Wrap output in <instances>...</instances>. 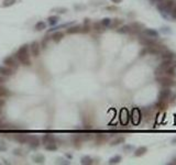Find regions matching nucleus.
I'll list each match as a JSON object with an SVG mask.
<instances>
[{"mask_svg":"<svg viewBox=\"0 0 176 165\" xmlns=\"http://www.w3.org/2000/svg\"><path fill=\"white\" fill-rule=\"evenodd\" d=\"M14 57H16L21 64H23V65L25 66L31 65V58H30V55H29V45H28V44H24V45L20 46V49L16 51Z\"/></svg>","mask_w":176,"mask_h":165,"instance_id":"1","label":"nucleus"},{"mask_svg":"<svg viewBox=\"0 0 176 165\" xmlns=\"http://www.w3.org/2000/svg\"><path fill=\"white\" fill-rule=\"evenodd\" d=\"M174 5H175L174 0H162L160 1V5H157V9H160L163 13H170Z\"/></svg>","mask_w":176,"mask_h":165,"instance_id":"2","label":"nucleus"},{"mask_svg":"<svg viewBox=\"0 0 176 165\" xmlns=\"http://www.w3.org/2000/svg\"><path fill=\"white\" fill-rule=\"evenodd\" d=\"M156 82H159L161 86L163 87L170 88L175 85V80L173 79V77L166 76V75H161V76H156Z\"/></svg>","mask_w":176,"mask_h":165,"instance_id":"3","label":"nucleus"},{"mask_svg":"<svg viewBox=\"0 0 176 165\" xmlns=\"http://www.w3.org/2000/svg\"><path fill=\"white\" fill-rule=\"evenodd\" d=\"M139 42L142 45H144V46H154V45H156V44L159 43L155 40V38H151V36H148L145 34H141L139 36Z\"/></svg>","mask_w":176,"mask_h":165,"instance_id":"4","label":"nucleus"},{"mask_svg":"<svg viewBox=\"0 0 176 165\" xmlns=\"http://www.w3.org/2000/svg\"><path fill=\"white\" fill-rule=\"evenodd\" d=\"M172 64V60H163V62L160 64V66L155 69V75L156 76H161V75H164L165 71L167 69V67H170Z\"/></svg>","mask_w":176,"mask_h":165,"instance_id":"5","label":"nucleus"},{"mask_svg":"<svg viewBox=\"0 0 176 165\" xmlns=\"http://www.w3.org/2000/svg\"><path fill=\"white\" fill-rule=\"evenodd\" d=\"M140 111H141V116H142V118L144 120L148 121L153 118V116H154L153 107H144V108H142Z\"/></svg>","mask_w":176,"mask_h":165,"instance_id":"6","label":"nucleus"},{"mask_svg":"<svg viewBox=\"0 0 176 165\" xmlns=\"http://www.w3.org/2000/svg\"><path fill=\"white\" fill-rule=\"evenodd\" d=\"M3 64L6 66H8V67H10V68H12V69H16L19 67L16 58L13 57V56H7V57H5L3 58Z\"/></svg>","mask_w":176,"mask_h":165,"instance_id":"7","label":"nucleus"},{"mask_svg":"<svg viewBox=\"0 0 176 165\" xmlns=\"http://www.w3.org/2000/svg\"><path fill=\"white\" fill-rule=\"evenodd\" d=\"M88 138H89V137H87V135H82V134H76V135H74V137L72 138V141H73L74 145H75L77 148H79L80 146H82V142H84L86 139H88Z\"/></svg>","mask_w":176,"mask_h":165,"instance_id":"8","label":"nucleus"},{"mask_svg":"<svg viewBox=\"0 0 176 165\" xmlns=\"http://www.w3.org/2000/svg\"><path fill=\"white\" fill-rule=\"evenodd\" d=\"M160 55H161V57H162L163 60H173L176 57L175 53H174V52H172V51L168 50L167 47L163 50V51L160 53Z\"/></svg>","mask_w":176,"mask_h":165,"instance_id":"9","label":"nucleus"},{"mask_svg":"<svg viewBox=\"0 0 176 165\" xmlns=\"http://www.w3.org/2000/svg\"><path fill=\"white\" fill-rule=\"evenodd\" d=\"M30 50H31V54L34 57H38L40 55V52H41V45L38 41H34L32 42V44L30 45Z\"/></svg>","mask_w":176,"mask_h":165,"instance_id":"10","label":"nucleus"},{"mask_svg":"<svg viewBox=\"0 0 176 165\" xmlns=\"http://www.w3.org/2000/svg\"><path fill=\"white\" fill-rule=\"evenodd\" d=\"M172 96V90L170 88L164 87V89H162L159 94V100H165L167 101V99H170V97Z\"/></svg>","mask_w":176,"mask_h":165,"instance_id":"11","label":"nucleus"},{"mask_svg":"<svg viewBox=\"0 0 176 165\" xmlns=\"http://www.w3.org/2000/svg\"><path fill=\"white\" fill-rule=\"evenodd\" d=\"M29 145H30V148H36L40 146V144H41V140L38 139L36 135H30L29 138Z\"/></svg>","mask_w":176,"mask_h":165,"instance_id":"12","label":"nucleus"},{"mask_svg":"<svg viewBox=\"0 0 176 165\" xmlns=\"http://www.w3.org/2000/svg\"><path fill=\"white\" fill-rule=\"evenodd\" d=\"M141 118H142V116H141L140 109L134 108V109L132 110V122L134 124H139V122L141 121Z\"/></svg>","mask_w":176,"mask_h":165,"instance_id":"13","label":"nucleus"},{"mask_svg":"<svg viewBox=\"0 0 176 165\" xmlns=\"http://www.w3.org/2000/svg\"><path fill=\"white\" fill-rule=\"evenodd\" d=\"M130 27H131V33L138 34V33H140L141 31H143L144 25L141 24V23H139V22H132L131 24H130Z\"/></svg>","mask_w":176,"mask_h":165,"instance_id":"14","label":"nucleus"},{"mask_svg":"<svg viewBox=\"0 0 176 165\" xmlns=\"http://www.w3.org/2000/svg\"><path fill=\"white\" fill-rule=\"evenodd\" d=\"M13 73H14V71H13L12 68H10V67H8V66H6V65L0 66V74H1V75H3L5 77L12 76V75H13Z\"/></svg>","mask_w":176,"mask_h":165,"instance_id":"15","label":"nucleus"},{"mask_svg":"<svg viewBox=\"0 0 176 165\" xmlns=\"http://www.w3.org/2000/svg\"><path fill=\"white\" fill-rule=\"evenodd\" d=\"M167 107H168V104H167V101H165V100H159L156 104H155V106H154V109L159 110L160 111H165V110L167 109Z\"/></svg>","mask_w":176,"mask_h":165,"instance_id":"16","label":"nucleus"},{"mask_svg":"<svg viewBox=\"0 0 176 165\" xmlns=\"http://www.w3.org/2000/svg\"><path fill=\"white\" fill-rule=\"evenodd\" d=\"M55 141H56V139H55V137L53 135V134H45V135H43L42 137V139H41V142H42V144H49V143H55Z\"/></svg>","mask_w":176,"mask_h":165,"instance_id":"17","label":"nucleus"},{"mask_svg":"<svg viewBox=\"0 0 176 165\" xmlns=\"http://www.w3.org/2000/svg\"><path fill=\"white\" fill-rule=\"evenodd\" d=\"M13 138H14V140L18 141L19 143H28L29 142L30 135H28V134H16Z\"/></svg>","mask_w":176,"mask_h":165,"instance_id":"18","label":"nucleus"},{"mask_svg":"<svg viewBox=\"0 0 176 165\" xmlns=\"http://www.w3.org/2000/svg\"><path fill=\"white\" fill-rule=\"evenodd\" d=\"M117 32L120 34H129L131 33V27L130 25H122L117 29Z\"/></svg>","mask_w":176,"mask_h":165,"instance_id":"19","label":"nucleus"},{"mask_svg":"<svg viewBox=\"0 0 176 165\" xmlns=\"http://www.w3.org/2000/svg\"><path fill=\"white\" fill-rule=\"evenodd\" d=\"M82 31V27L80 25H74V27L67 28L66 33L67 34H75V33H79Z\"/></svg>","mask_w":176,"mask_h":165,"instance_id":"20","label":"nucleus"},{"mask_svg":"<svg viewBox=\"0 0 176 165\" xmlns=\"http://www.w3.org/2000/svg\"><path fill=\"white\" fill-rule=\"evenodd\" d=\"M146 152H148V148H146V146H140V148H138L137 150H135V152H134V156L140 157V156L144 155Z\"/></svg>","mask_w":176,"mask_h":165,"instance_id":"21","label":"nucleus"},{"mask_svg":"<svg viewBox=\"0 0 176 165\" xmlns=\"http://www.w3.org/2000/svg\"><path fill=\"white\" fill-rule=\"evenodd\" d=\"M63 38H64V33L63 32H55L54 34L51 36V38L54 41L55 43H58L60 41L63 40Z\"/></svg>","mask_w":176,"mask_h":165,"instance_id":"22","label":"nucleus"},{"mask_svg":"<svg viewBox=\"0 0 176 165\" xmlns=\"http://www.w3.org/2000/svg\"><path fill=\"white\" fill-rule=\"evenodd\" d=\"M143 34H145L148 36H151V38H156L159 35V33L156 32L155 30H152V29H144L143 30Z\"/></svg>","mask_w":176,"mask_h":165,"instance_id":"23","label":"nucleus"},{"mask_svg":"<svg viewBox=\"0 0 176 165\" xmlns=\"http://www.w3.org/2000/svg\"><path fill=\"white\" fill-rule=\"evenodd\" d=\"M129 112H128V110L126 109H122L121 110V113H120V118H121V121L126 124L128 123V121H129Z\"/></svg>","mask_w":176,"mask_h":165,"instance_id":"24","label":"nucleus"},{"mask_svg":"<svg viewBox=\"0 0 176 165\" xmlns=\"http://www.w3.org/2000/svg\"><path fill=\"white\" fill-rule=\"evenodd\" d=\"M122 23H123V21L121 19H113V20H111V23H110L109 27L111 29H118Z\"/></svg>","mask_w":176,"mask_h":165,"instance_id":"25","label":"nucleus"},{"mask_svg":"<svg viewBox=\"0 0 176 165\" xmlns=\"http://www.w3.org/2000/svg\"><path fill=\"white\" fill-rule=\"evenodd\" d=\"M11 96V91L8 89V88L3 87V86H0V97H10Z\"/></svg>","mask_w":176,"mask_h":165,"instance_id":"26","label":"nucleus"},{"mask_svg":"<svg viewBox=\"0 0 176 165\" xmlns=\"http://www.w3.org/2000/svg\"><path fill=\"white\" fill-rule=\"evenodd\" d=\"M80 163H82V164H86V165L94 164V159H91L90 156H84V157H82Z\"/></svg>","mask_w":176,"mask_h":165,"instance_id":"27","label":"nucleus"},{"mask_svg":"<svg viewBox=\"0 0 176 165\" xmlns=\"http://www.w3.org/2000/svg\"><path fill=\"white\" fill-rule=\"evenodd\" d=\"M93 29L95 31H98V32H102L104 30V27H102V24L100 22H95L93 24Z\"/></svg>","mask_w":176,"mask_h":165,"instance_id":"28","label":"nucleus"},{"mask_svg":"<svg viewBox=\"0 0 176 165\" xmlns=\"http://www.w3.org/2000/svg\"><path fill=\"white\" fill-rule=\"evenodd\" d=\"M58 20H60V18L57 16H52L47 19V22H49L50 25H55V24L58 22Z\"/></svg>","mask_w":176,"mask_h":165,"instance_id":"29","label":"nucleus"},{"mask_svg":"<svg viewBox=\"0 0 176 165\" xmlns=\"http://www.w3.org/2000/svg\"><path fill=\"white\" fill-rule=\"evenodd\" d=\"M44 29H46V23L44 21H40L35 24V30L36 31H42Z\"/></svg>","mask_w":176,"mask_h":165,"instance_id":"30","label":"nucleus"},{"mask_svg":"<svg viewBox=\"0 0 176 165\" xmlns=\"http://www.w3.org/2000/svg\"><path fill=\"white\" fill-rule=\"evenodd\" d=\"M16 2V0H3V1H2V7H3V8H8V7L13 6Z\"/></svg>","mask_w":176,"mask_h":165,"instance_id":"31","label":"nucleus"},{"mask_svg":"<svg viewBox=\"0 0 176 165\" xmlns=\"http://www.w3.org/2000/svg\"><path fill=\"white\" fill-rule=\"evenodd\" d=\"M45 150H47V151H56L57 150V145H56V143L45 144Z\"/></svg>","mask_w":176,"mask_h":165,"instance_id":"32","label":"nucleus"},{"mask_svg":"<svg viewBox=\"0 0 176 165\" xmlns=\"http://www.w3.org/2000/svg\"><path fill=\"white\" fill-rule=\"evenodd\" d=\"M121 161V156L120 155H116L113 157H111L109 160V164H118V163H120Z\"/></svg>","mask_w":176,"mask_h":165,"instance_id":"33","label":"nucleus"},{"mask_svg":"<svg viewBox=\"0 0 176 165\" xmlns=\"http://www.w3.org/2000/svg\"><path fill=\"white\" fill-rule=\"evenodd\" d=\"M107 139H108V137H107L106 134H98V135L96 137V141L98 143H102L104 142V141H107Z\"/></svg>","mask_w":176,"mask_h":165,"instance_id":"34","label":"nucleus"},{"mask_svg":"<svg viewBox=\"0 0 176 165\" xmlns=\"http://www.w3.org/2000/svg\"><path fill=\"white\" fill-rule=\"evenodd\" d=\"M100 23L102 24V27L109 28L110 23H111V19H109V18H104V19H102V20L100 21Z\"/></svg>","mask_w":176,"mask_h":165,"instance_id":"35","label":"nucleus"},{"mask_svg":"<svg viewBox=\"0 0 176 165\" xmlns=\"http://www.w3.org/2000/svg\"><path fill=\"white\" fill-rule=\"evenodd\" d=\"M34 161H35V163H44L45 157H44V155H42V154H38V155L34 157Z\"/></svg>","mask_w":176,"mask_h":165,"instance_id":"36","label":"nucleus"},{"mask_svg":"<svg viewBox=\"0 0 176 165\" xmlns=\"http://www.w3.org/2000/svg\"><path fill=\"white\" fill-rule=\"evenodd\" d=\"M123 142H124V138H117L116 140H113V141L111 142V145H118V144Z\"/></svg>","mask_w":176,"mask_h":165,"instance_id":"37","label":"nucleus"},{"mask_svg":"<svg viewBox=\"0 0 176 165\" xmlns=\"http://www.w3.org/2000/svg\"><path fill=\"white\" fill-rule=\"evenodd\" d=\"M50 41V38L49 36H45V38H44L43 41H42V43H41V46L43 47V49H45L46 46H47V42Z\"/></svg>","mask_w":176,"mask_h":165,"instance_id":"38","label":"nucleus"},{"mask_svg":"<svg viewBox=\"0 0 176 165\" xmlns=\"http://www.w3.org/2000/svg\"><path fill=\"white\" fill-rule=\"evenodd\" d=\"M90 31V27L88 25V24H84V27L82 28V31L80 32H82V33H88Z\"/></svg>","mask_w":176,"mask_h":165,"instance_id":"39","label":"nucleus"},{"mask_svg":"<svg viewBox=\"0 0 176 165\" xmlns=\"http://www.w3.org/2000/svg\"><path fill=\"white\" fill-rule=\"evenodd\" d=\"M53 11L54 12H58V13H65L67 9L66 8H55V9H53Z\"/></svg>","mask_w":176,"mask_h":165,"instance_id":"40","label":"nucleus"},{"mask_svg":"<svg viewBox=\"0 0 176 165\" xmlns=\"http://www.w3.org/2000/svg\"><path fill=\"white\" fill-rule=\"evenodd\" d=\"M170 16H172L173 19H175L176 20V5H174V7H173V10L170 12Z\"/></svg>","mask_w":176,"mask_h":165,"instance_id":"41","label":"nucleus"},{"mask_svg":"<svg viewBox=\"0 0 176 165\" xmlns=\"http://www.w3.org/2000/svg\"><path fill=\"white\" fill-rule=\"evenodd\" d=\"M106 9H107V10H109V11H116V10H118V8H117V7H113V6H110V7H107Z\"/></svg>","mask_w":176,"mask_h":165,"instance_id":"42","label":"nucleus"},{"mask_svg":"<svg viewBox=\"0 0 176 165\" xmlns=\"http://www.w3.org/2000/svg\"><path fill=\"white\" fill-rule=\"evenodd\" d=\"M6 78H7V77H5L3 75H1V74H0V85H1V84H3V82H6Z\"/></svg>","mask_w":176,"mask_h":165,"instance_id":"43","label":"nucleus"},{"mask_svg":"<svg viewBox=\"0 0 176 165\" xmlns=\"http://www.w3.org/2000/svg\"><path fill=\"white\" fill-rule=\"evenodd\" d=\"M146 54H148V53H146V49L144 47V49H143L142 51L140 52V56H145Z\"/></svg>","mask_w":176,"mask_h":165,"instance_id":"44","label":"nucleus"},{"mask_svg":"<svg viewBox=\"0 0 176 165\" xmlns=\"http://www.w3.org/2000/svg\"><path fill=\"white\" fill-rule=\"evenodd\" d=\"M111 2H113V3H116V5H118V3L122 2V0H111Z\"/></svg>","mask_w":176,"mask_h":165,"instance_id":"45","label":"nucleus"},{"mask_svg":"<svg viewBox=\"0 0 176 165\" xmlns=\"http://www.w3.org/2000/svg\"><path fill=\"white\" fill-rule=\"evenodd\" d=\"M132 148H133L132 145H126V146H124V150H132Z\"/></svg>","mask_w":176,"mask_h":165,"instance_id":"46","label":"nucleus"},{"mask_svg":"<svg viewBox=\"0 0 176 165\" xmlns=\"http://www.w3.org/2000/svg\"><path fill=\"white\" fill-rule=\"evenodd\" d=\"M5 150H6L5 146H0V151H5Z\"/></svg>","mask_w":176,"mask_h":165,"instance_id":"47","label":"nucleus"},{"mask_svg":"<svg viewBox=\"0 0 176 165\" xmlns=\"http://www.w3.org/2000/svg\"><path fill=\"white\" fill-rule=\"evenodd\" d=\"M2 123H3V122H2V120H1V119H0V129H1V128H2Z\"/></svg>","mask_w":176,"mask_h":165,"instance_id":"48","label":"nucleus"},{"mask_svg":"<svg viewBox=\"0 0 176 165\" xmlns=\"http://www.w3.org/2000/svg\"><path fill=\"white\" fill-rule=\"evenodd\" d=\"M172 142H173V144H176V138L175 139H173V141H172Z\"/></svg>","mask_w":176,"mask_h":165,"instance_id":"49","label":"nucleus"},{"mask_svg":"<svg viewBox=\"0 0 176 165\" xmlns=\"http://www.w3.org/2000/svg\"><path fill=\"white\" fill-rule=\"evenodd\" d=\"M154 1H157V2H160V1H162V0H154Z\"/></svg>","mask_w":176,"mask_h":165,"instance_id":"50","label":"nucleus"},{"mask_svg":"<svg viewBox=\"0 0 176 165\" xmlns=\"http://www.w3.org/2000/svg\"><path fill=\"white\" fill-rule=\"evenodd\" d=\"M0 113H1V108H0Z\"/></svg>","mask_w":176,"mask_h":165,"instance_id":"51","label":"nucleus"}]
</instances>
